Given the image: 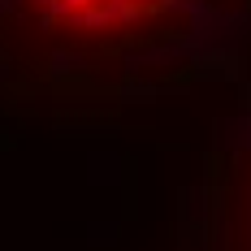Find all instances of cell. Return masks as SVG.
<instances>
[{"label": "cell", "mask_w": 251, "mask_h": 251, "mask_svg": "<svg viewBox=\"0 0 251 251\" xmlns=\"http://www.w3.org/2000/svg\"><path fill=\"white\" fill-rule=\"evenodd\" d=\"M251 0H0V117L100 126L243 78Z\"/></svg>", "instance_id": "cell-1"}, {"label": "cell", "mask_w": 251, "mask_h": 251, "mask_svg": "<svg viewBox=\"0 0 251 251\" xmlns=\"http://www.w3.org/2000/svg\"><path fill=\"white\" fill-rule=\"evenodd\" d=\"M208 200L217 217V243L229 251H251V82L243 87V100L234 122L226 126V139L208 169Z\"/></svg>", "instance_id": "cell-2"}]
</instances>
